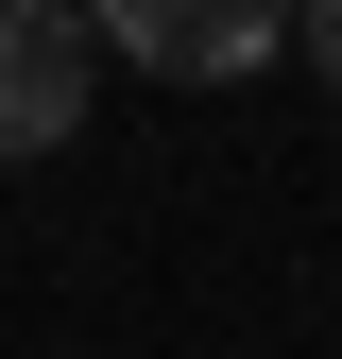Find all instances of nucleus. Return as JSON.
<instances>
[{
  "mask_svg": "<svg viewBox=\"0 0 342 359\" xmlns=\"http://www.w3.org/2000/svg\"><path fill=\"white\" fill-rule=\"evenodd\" d=\"M120 69H171V86H240L274 52H308V0H86Z\"/></svg>",
  "mask_w": 342,
  "mask_h": 359,
  "instance_id": "f257e3e1",
  "label": "nucleus"
},
{
  "mask_svg": "<svg viewBox=\"0 0 342 359\" xmlns=\"http://www.w3.org/2000/svg\"><path fill=\"white\" fill-rule=\"evenodd\" d=\"M86 86H103V18L86 0H18L0 18V154H69Z\"/></svg>",
  "mask_w": 342,
  "mask_h": 359,
  "instance_id": "f03ea898",
  "label": "nucleus"
},
{
  "mask_svg": "<svg viewBox=\"0 0 342 359\" xmlns=\"http://www.w3.org/2000/svg\"><path fill=\"white\" fill-rule=\"evenodd\" d=\"M308 69H325V86H342V0H308Z\"/></svg>",
  "mask_w": 342,
  "mask_h": 359,
  "instance_id": "7ed1b4c3",
  "label": "nucleus"
}]
</instances>
